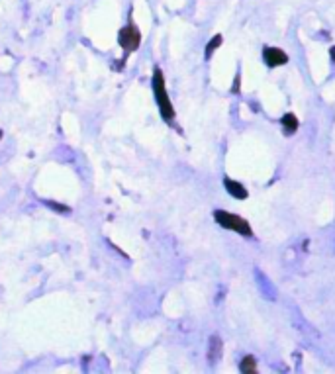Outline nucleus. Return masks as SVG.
I'll use <instances>...</instances> for the list:
<instances>
[{
  "instance_id": "1",
  "label": "nucleus",
  "mask_w": 335,
  "mask_h": 374,
  "mask_svg": "<svg viewBox=\"0 0 335 374\" xmlns=\"http://www.w3.org/2000/svg\"><path fill=\"white\" fill-rule=\"evenodd\" d=\"M153 92H155V98H157L161 116L170 122V120L174 118V108H172V104H170V100H168V96H167L165 79H163L161 69H155V73H153Z\"/></svg>"
},
{
  "instance_id": "2",
  "label": "nucleus",
  "mask_w": 335,
  "mask_h": 374,
  "mask_svg": "<svg viewBox=\"0 0 335 374\" xmlns=\"http://www.w3.org/2000/svg\"><path fill=\"white\" fill-rule=\"evenodd\" d=\"M214 217H216V221H218L222 227H225V229H233V231H237V233H241V235H247V237L251 235V227H249V223H247L243 217L235 215V214L218 210V212L214 214Z\"/></svg>"
},
{
  "instance_id": "3",
  "label": "nucleus",
  "mask_w": 335,
  "mask_h": 374,
  "mask_svg": "<svg viewBox=\"0 0 335 374\" xmlns=\"http://www.w3.org/2000/svg\"><path fill=\"white\" fill-rule=\"evenodd\" d=\"M118 41H120V45H122L124 49L134 51V49L140 47L141 33H140V29H138L134 24H130V26H126V27L120 29V33H118Z\"/></svg>"
},
{
  "instance_id": "4",
  "label": "nucleus",
  "mask_w": 335,
  "mask_h": 374,
  "mask_svg": "<svg viewBox=\"0 0 335 374\" xmlns=\"http://www.w3.org/2000/svg\"><path fill=\"white\" fill-rule=\"evenodd\" d=\"M263 57H265V63L269 67H279V65H284L288 61V55L279 47H267Z\"/></svg>"
},
{
  "instance_id": "5",
  "label": "nucleus",
  "mask_w": 335,
  "mask_h": 374,
  "mask_svg": "<svg viewBox=\"0 0 335 374\" xmlns=\"http://www.w3.org/2000/svg\"><path fill=\"white\" fill-rule=\"evenodd\" d=\"M220 357H222V341H220V337H212L208 343V361L212 365H216L220 361Z\"/></svg>"
},
{
  "instance_id": "6",
  "label": "nucleus",
  "mask_w": 335,
  "mask_h": 374,
  "mask_svg": "<svg viewBox=\"0 0 335 374\" xmlns=\"http://www.w3.org/2000/svg\"><path fill=\"white\" fill-rule=\"evenodd\" d=\"M223 185H225L227 192H229L233 198H247V190H245L243 185H239V183H235V181H231V179H225Z\"/></svg>"
},
{
  "instance_id": "7",
  "label": "nucleus",
  "mask_w": 335,
  "mask_h": 374,
  "mask_svg": "<svg viewBox=\"0 0 335 374\" xmlns=\"http://www.w3.org/2000/svg\"><path fill=\"white\" fill-rule=\"evenodd\" d=\"M255 276H257V278L261 280V284H259V286H261L263 294H265V296H267L269 300H275V298H277V292H275V288L271 286V282L267 280V276H265V274H263L261 270H257V272H255Z\"/></svg>"
},
{
  "instance_id": "8",
  "label": "nucleus",
  "mask_w": 335,
  "mask_h": 374,
  "mask_svg": "<svg viewBox=\"0 0 335 374\" xmlns=\"http://www.w3.org/2000/svg\"><path fill=\"white\" fill-rule=\"evenodd\" d=\"M282 126H284V132L286 134H294L296 128H298V120L294 114H284L282 116Z\"/></svg>"
},
{
  "instance_id": "9",
  "label": "nucleus",
  "mask_w": 335,
  "mask_h": 374,
  "mask_svg": "<svg viewBox=\"0 0 335 374\" xmlns=\"http://www.w3.org/2000/svg\"><path fill=\"white\" fill-rule=\"evenodd\" d=\"M257 371V363L253 357H245L241 363V373H255Z\"/></svg>"
},
{
  "instance_id": "10",
  "label": "nucleus",
  "mask_w": 335,
  "mask_h": 374,
  "mask_svg": "<svg viewBox=\"0 0 335 374\" xmlns=\"http://www.w3.org/2000/svg\"><path fill=\"white\" fill-rule=\"evenodd\" d=\"M220 43H222V35H216V37L206 45V57H210V55L216 51V47H218Z\"/></svg>"
},
{
  "instance_id": "11",
  "label": "nucleus",
  "mask_w": 335,
  "mask_h": 374,
  "mask_svg": "<svg viewBox=\"0 0 335 374\" xmlns=\"http://www.w3.org/2000/svg\"><path fill=\"white\" fill-rule=\"evenodd\" d=\"M332 57H334V59H335V47H334V49H332Z\"/></svg>"
},
{
  "instance_id": "12",
  "label": "nucleus",
  "mask_w": 335,
  "mask_h": 374,
  "mask_svg": "<svg viewBox=\"0 0 335 374\" xmlns=\"http://www.w3.org/2000/svg\"><path fill=\"white\" fill-rule=\"evenodd\" d=\"M0 137H2V134H0Z\"/></svg>"
}]
</instances>
